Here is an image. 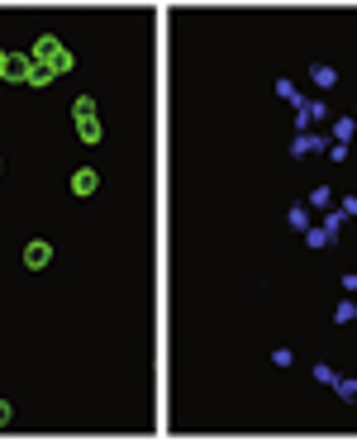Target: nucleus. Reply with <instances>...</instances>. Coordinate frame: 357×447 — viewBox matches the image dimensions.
Instances as JSON below:
<instances>
[{
    "label": "nucleus",
    "mask_w": 357,
    "mask_h": 447,
    "mask_svg": "<svg viewBox=\"0 0 357 447\" xmlns=\"http://www.w3.org/2000/svg\"><path fill=\"white\" fill-rule=\"evenodd\" d=\"M33 62H43V67H48V72H53V77H62V72H72V53H67V48H62V43H57L53 33H48V38H38V43H33Z\"/></svg>",
    "instance_id": "obj_1"
},
{
    "label": "nucleus",
    "mask_w": 357,
    "mask_h": 447,
    "mask_svg": "<svg viewBox=\"0 0 357 447\" xmlns=\"http://www.w3.org/2000/svg\"><path fill=\"white\" fill-rule=\"evenodd\" d=\"M72 114H77V133H82L86 143H100V119H96V105H91V96H82V100L72 105Z\"/></svg>",
    "instance_id": "obj_2"
},
{
    "label": "nucleus",
    "mask_w": 357,
    "mask_h": 447,
    "mask_svg": "<svg viewBox=\"0 0 357 447\" xmlns=\"http://www.w3.org/2000/svg\"><path fill=\"white\" fill-rule=\"evenodd\" d=\"M48 262H53V248H48V243H29L24 248V266L38 271V266H48Z\"/></svg>",
    "instance_id": "obj_3"
},
{
    "label": "nucleus",
    "mask_w": 357,
    "mask_h": 447,
    "mask_svg": "<svg viewBox=\"0 0 357 447\" xmlns=\"http://www.w3.org/2000/svg\"><path fill=\"white\" fill-rule=\"evenodd\" d=\"M29 72H33V57H10V62H5V81H29Z\"/></svg>",
    "instance_id": "obj_4"
},
{
    "label": "nucleus",
    "mask_w": 357,
    "mask_h": 447,
    "mask_svg": "<svg viewBox=\"0 0 357 447\" xmlns=\"http://www.w3.org/2000/svg\"><path fill=\"white\" fill-rule=\"evenodd\" d=\"M72 190H77V195H91V190H100V176H96L91 167H82V172L72 176Z\"/></svg>",
    "instance_id": "obj_5"
},
{
    "label": "nucleus",
    "mask_w": 357,
    "mask_h": 447,
    "mask_svg": "<svg viewBox=\"0 0 357 447\" xmlns=\"http://www.w3.org/2000/svg\"><path fill=\"white\" fill-rule=\"evenodd\" d=\"M310 77H314V86H319V91H329L333 81H338V77H333V67H314Z\"/></svg>",
    "instance_id": "obj_6"
},
{
    "label": "nucleus",
    "mask_w": 357,
    "mask_h": 447,
    "mask_svg": "<svg viewBox=\"0 0 357 447\" xmlns=\"http://www.w3.org/2000/svg\"><path fill=\"white\" fill-rule=\"evenodd\" d=\"M53 81V72L43 67V62H33V72H29V86H48Z\"/></svg>",
    "instance_id": "obj_7"
},
{
    "label": "nucleus",
    "mask_w": 357,
    "mask_h": 447,
    "mask_svg": "<svg viewBox=\"0 0 357 447\" xmlns=\"http://www.w3.org/2000/svg\"><path fill=\"white\" fill-rule=\"evenodd\" d=\"M15 419V409H10V404H5V400H0V428H5V423Z\"/></svg>",
    "instance_id": "obj_8"
},
{
    "label": "nucleus",
    "mask_w": 357,
    "mask_h": 447,
    "mask_svg": "<svg viewBox=\"0 0 357 447\" xmlns=\"http://www.w3.org/2000/svg\"><path fill=\"white\" fill-rule=\"evenodd\" d=\"M5 62H10V53H0V81H5Z\"/></svg>",
    "instance_id": "obj_9"
}]
</instances>
